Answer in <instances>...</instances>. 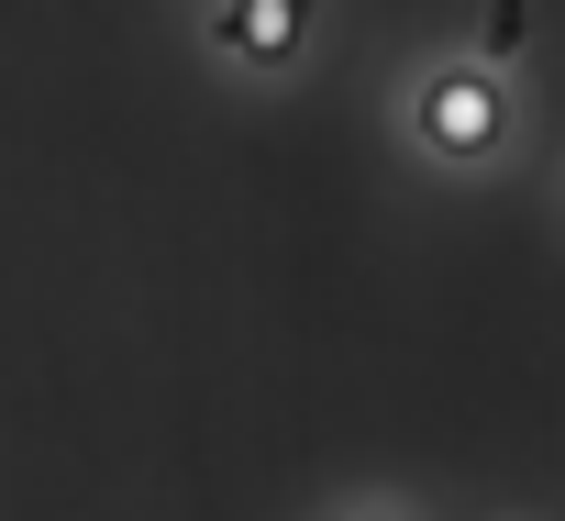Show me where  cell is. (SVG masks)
<instances>
[{"instance_id": "obj_1", "label": "cell", "mask_w": 565, "mask_h": 521, "mask_svg": "<svg viewBox=\"0 0 565 521\" xmlns=\"http://www.w3.org/2000/svg\"><path fill=\"white\" fill-rule=\"evenodd\" d=\"M422 123H433V145H444V156H477V145H499V89H488L477 67H466V78H433Z\"/></svg>"}, {"instance_id": "obj_2", "label": "cell", "mask_w": 565, "mask_h": 521, "mask_svg": "<svg viewBox=\"0 0 565 521\" xmlns=\"http://www.w3.org/2000/svg\"><path fill=\"white\" fill-rule=\"evenodd\" d=\"M300 23H311V0H233V12H222V45H244V56H289Z\"/></svg>"}]
</instances>
